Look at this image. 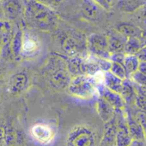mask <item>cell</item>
Wrapping results in <instances>:
<instances>
[{
  "label": "cell",
  "mask_w": 146,
  "mask_h": 146,
  "mask_svg": "<svg viewBox=\"0 0 146 146\" xmlns=\"http://www.w3.org/2000/svg\"><path fill=\"white\" fill-rule=\"evenodd\" d=\"M5 141V128L0 125V146L4 145Z\"/></svg>",
  "instance_id": "29"
},
{
  "label": "cell",
  "mask_w": 146,
  "mask_h": 146,
  "mask_svg": "<svg viewBox=\"0 0 146 146\" xmlns=\"http://www.w3.org/2000/svg\"><path fill=\"white\" fill-rule=\"evenodd\" d=\"M125 56H126V54H125L124 52L113 53V54H110L109 60H110L111 62H119V63L123 64Z\"/></svg>",
  "instance_id": "25"
},
{
  "label": "cell",
  "mask_w": 146,
  "mask_h": 146,
  "mask_svg": "<svg viewBox=\"0 0 146 146\" xmlns=\"http://www.w3.org/2000/svg\"><path fill=\"white\" fill-rule=\"evenodd\" d=\"M117 31L120 32L121 34L126 36V38H142L143 36V30L136 26H133L132 24H126L122 23L120 24L117 27Z\"/></svg>",
  "instance_id": "16"
},
{
  "label": "cell",
  "mask_w": 146,
  "mask_h": 146,
  "mask_svg": "<svg viewBox=\"0 0 146 146\" xmlns=\"http://www.w3.org/2000/svg\"><path fill=\"white\" fill-rule=\"evenodd\" d=\"M101 97L103 98L113 108H121L124 105V99L121 95L108 89L104 85L98 87Z\"/></svg>",
  "instance_id": "12"
},
{
  "label": "cell",
  "mask_w": 146,
  "mask_h": 146,
  "mask_svg": "<svg viewBox=\"0 0 146 146\" xmlns=\"http://www.w3.org/2000/svg\"><path fill=\"white\" fill-rule=\"evenodd\" d=\"M30 134L34 141L40 145L50 144L55 136L54 130L47 124L36 123L30 128Z\"/></svg>",
  "instance_id": "6"
},
{
  "label": "cell",
  "mask_w": 146,
  "mask_h": 146,
  "mask_svg": "<svg viewBox=\"0 0 146 146\" xmlns=\"http://www.w3.org/2000/svg\"><path fill=\"white\" fill-rule=\"evenodd\" d=\"M49 82L56 88L68 86L71 81V74L68 71L66 62L59 57L52 58L48 62Z\"/></svg>",
  "instance_id": "3"
},
{
  "label": "cell",
  "mask_w": 146,
  "mask_h": 146,
  "mask_svg": "<svg viewBox=\"0 0 146 146\" xmlns=\"http://www.w3.org/2000/svg\"><path fill=\"white\" fill-rule=\"evenodd\" d=\"M139 64V61L138 60V58L136 57L135 55H126V54L124 62H123V66H124L125 70H126V79L127 78L130 79L132 74L138 70Z\"/></svg>",
  "instance_id": "18"
},
{
  "label": "cell",
  "mask_w": 146,
  "mask_h": 146,
  "mask_svg": "<svg viewBox=\"0 0 146 146\" xmlns=\"http://www.w3.org/2000/svg\"><path fill=\"white\" fill-rule=\"evenodd\" d=\"M28 77L25 73H16L10 77L8 83V88L11 93L18 94L28 88Z\"/></svg>",
  "instance_id": "11"
},
{
  "label": "cell",
  "mask_w": 146,
  "mask_h": 146,
  "mask_svg": "<svg viewBox=\"0 0 146 146\" xmlns=\"http://www.w3.org/2000/svg\"><path fill=\"white\" fill-rule=\"evenodd\" d=\"M87 49L94 56L109 59L110 53L108 49V38L106 34H90L87 38Z\"/></svg>",
  "instance_id": "4"
},
{
  "label": "cell",
  "mask_w": 146,
  "mask_h": 146,
  "mask_svg": "<svg viewBox=\"0 0 146 146\" xmlns=\"http://www.w3.org/2000/svg\"><path fill=\"white\" fill-rule=\"evenodd\" d=\"M135 103L141 110L146 112V95L138 94L135 98Z\"/></svg>",
  "instance_id": "24"
},
{
  "label": "cell",
  "mask_w": 146,
  "mask_h": 146,
  "mask_svg": "<svg viewBox=\"0 0 146 146\" xmlns=\"http://www.w3.org/2000/svg\"><path fill=\"white\" fill-rule=\"evenodd\" d=\"M109 71L114 74L116 77L121 79V80H126V70L125 68L123 66V64L116 62H111V67Z\"/></svg>",
  "instance_id": "21"
},
{
  "label": "cell",
  "mask_w": 146,
  "mask_h": 146,
  "mask_svg": "<svg viewBox=\"0 0 146 146\" xmlns=\"http://www.w3.org/2000/svg\"><path fill=\"white\" fill-rule=\"evenodd\" d=\"M144 45H146V33H143V36H142V38H141Z\"/></svg>",
  "instance_id": "33"
},
{
  "label": "cell",
  "mask_w": 146,
  "mask_h": 146,
  "mask_svg": "<svg viewBox=\"0 0 146 146\" xmlns=\"http://www.w3.org/2000/svg\"><path fill=\"white\" fill-rule=\"evenodd\" d=\"M138 70L143 73L144 74H146V62H139Z\"/></svg>",
  "instance_id": "30"
},
{
  "label": "cell",
  "mask_w": 146,
  "mask_h": 146,
  "mask_svg": "<svg viewBox=\"0 0 146 146\" xmlns=\"http://www.w3.org/2000/svg\"><path fill=\"white\" fill-rule=\"evenodd\" d=\"M68 90L71 96L80 99L92 98L98 92L92 75H77L71 80Z\"/></svg>",
  "instance_id": "2"
},
{
  "label": "cell",
  "mask_w": 146,
  "mask_h": 146,
  "mask_svg": "<svg viewBox=\"0 0 146 146\" xmlns=\"http://www.w3.org/2000/svg\"><path fill=\"white\" fill-rule=\"evenodd\" d=\"M143 46L144 44L140 38H127L124 48V53L126 55H135Z\"/></svg>",
  "instance_id": "19"
},
{
  "label": "cell",
  "mask_w": 146,
  "mask_h": 146,
  "mask_svg": "<svg viewBox=\"0 0 146 146\" xmlns=\"http://www.w3.org/2000/svg\"><path fill=\"white\" fill-rule=\"evenodd\" d=\"M108 38V49L110 54L124 52L125 44L127 38L121 34L120 32L112 31L108 34H107Z\"/></svg>",
  "instance_id": "10"
},
{
  "label": "cell",
  "mask_w": 146,
  "mask_h": 146,
  "mask_svg": "<svg viewBox=\"0 0 146 146\" xmlns=\"http://www.w3.org/2000/svg\"><path fill=\"white\" fill-rule=\"evenodd\" d=\"M36 1H38L39 3H40L44 5H46L52 9L58 7L64 2V0H36Z\"/></svg>",
  "instance_id": "26"
},
{
  "label": "cell",
  "mask_w": 146,
  "mask_h": 146,
  "mask_svg": "<svg viewBox=\"0 0 146 146\" xmlns=\"http://www.w3.org/2000/svg\"><path fill=\"white\" fill-rule=\"evenodd\" d=\"M113 107L103 98H100L97 103V110L104 121H108L113 116Z\"/></svg>",
  "instance_id": "17"
},
{
  "label": "cell",
  "mask_w": 146,
  "mask_h": 146,
  "mask_svg": "<svg viewBox=\"0 0 146 146\" xmlns=\"http://www.w3.org/2000/svg\"><path fill=\"white\" fill-rule=\"evenodd\" d=\"M104 86L108 89L120 94L123 88V80L116 77L110 71H107L104 73Z\"/></svg>",
  "instance_id": "14"
},
{
  "label": "cell",
  "mask_w": 146,
  "mask_h": 146,
  "mask_svg": "<svg viewBox=\"0 0 146 146\" xmlns=\"http://www.w3.org/2000/svg\"><path fill=\"white\" fill-rule=\"evenodd\" d=\"M130 79L138 86H145L146 87V74H144L140 71L137 70L135 73L132 74Z\"/></svg>",
  "instance_id": "23"
},
{
  "label": "cell",
  "mask_w": 146,
  "mask_h": 146,
  "mask_svg": "<svg viewBox=\"0 0 146 146\" xmlns=\"http://www.w3.org/2000/svg\"><path fill=\"white\" fill-rule=\"evenodd\" d=\"M3 42H2V39L0 38V55H1V51H2V49H3Z\"/></svg>",
  "instance_id": "34"
},
{
  "label": "cell",
  "mask_w": 146,
  "mask_h": 146,
  "mask_svg": "<svg viewBox=\"0 0 146 146\" xmlns=\"http://www.w3.org/2000/svg\"><path fill=\"white\" fill-rule=\"evenodd\" d=\"M24 16L33 27L41 31L52 30L58 21L54 10L36 0H23Z\"/></svg>",
  "instance_id": "1"
},
{
  "label": "cell",
  "mask_w": 146,
  "mask_h": 146,
  "mask_svg": "<svg viewBox=\"0 0 146 146\" xmlns=\"http://www.w3.org/2000/svg\"><path fill=\"white\" fill-rule=\"evenodd\" d=\"M23 39V31L21 28H17L13 34V37L9 43V48L14 57H18L22 53Z\"/></svg>",
  "instance_id": "15"
},
{
  "label": "cell",
  "mask_w": 146,
  "mask_h": 146,
  "mask_svg": "<svg viewBox=\"0 0 146 146\" xmlns=\"http://www.w3.org/2000/svg\"><path fill=\"white\" fill-rule=\"evenodd\" d=\"M129 146H145V145H144V144H143L140 140H137V139L133 140V141H132L131 145H130Z\"/></svg>",
  "instance_id": "31"
},
{
  "label": "cell",
  "mask_w": 146,
  "mask_h": 146,
  "mask_svg": "<svg viewBox=\"0 0 146 146\" xmlns=\"http://www.w3.org/2000/svg\"><path fill=\"white\" fill-rule=\"evenodd\" d=\"M136 57L139 62H146V45H144L136 54Z\"/></svg>",
  "instance_id": "27"
},
{
  "label": "cell",
  "mask_w": 146,
  "mask_h": 146,
  "mask_svg": "<svg viewBox=\"0 0 146 146\" xmlns=\"http://www.w3.org/2000/svg\"><path fill=\"white\" fill-rule=\"evenodd\" d=\"M1 3L6 20L14 21L24 15L23 0H3Z\"/></svg>",
  "instance_id": "7"
},
{
  "label": "cell",
  "mask_w": 146,
  "mask_h": 146,
  "mask_svg": "<svg viewBox=\"0 0 146 146\" xmlns=\"http://www.w3.org/2000/svg\"><path fill=\"white\" fill-rule=\"evenodd\" d=\"M133 141V139L129 133L126 130H120L115 138L116 146H129Z\"/></svg>",
  "instance_id": "20"
},
{
  "label": "cell",
  "mask_w": 146,
  "mask_h": 146,
  "mask_svg": "<svg viewBox=\"0 0 146 146\" xmlns=\"http://www.w3.org/2000/svg\"><path fill=\"white\" fill-rule=\"evenodd\" d=\"M92 1L95 2L96 4H98L100 7H102V9H109V8L111 6L108 0H92Z\"/></svg>",
  "instance_id": "28"
},
{
  "label": "cell",
  "mask_w": 146,
  "mask_h": 146,
  "mask_svg": "<svg viewBox=\"0 0 146 146\" xmlns=\"http://www.w3.org/2000/svg\"><path fill=\"white\" fill-rule=\"evenodd\" d=\"M4 18V14H3V6H2V3L0 1V20H3Z\"/></svg>",
  "instance_id": "32"
},
{
  "label": "cell",
  "mask_w": 146,
  "mask_h": 146,
  "mask_svg": "<svg viewBox=\"0 0 146 146\" xmlns=\"http://www.w3.org/2000/svg\"><path fill=\"white\" fill-rule=\"evenodd\" d=\"M95 144L94 133L85 127H76L67 138V146H95Z\"/></svg>",
  "instance_id": "5"
},
{
  "label": "cell",
  "mask_w": 146,
  "mask_h": 146,
  "mask_svg": "<svg viewBox=\"0 0 146 146\" xmlns=\"http://www.w3.org/2000/svg\"><path fill=\"white\" fill-rule=\"evenodd\" d=\"M99 5L92 0H83L81 4V13L83 18L88 21H94L99 15Z\"/></svg>",
  "instance_id": "13"
},
{
  "label": "cell",
  "mask_w": 146,
  "mask_h": 146,
  "mask_svg": "<svg viewBox=\"0 0 146 146\" xmlns=\"http://www.w3.org/2000/svg\"><path fill=\"white\" fill-rule=\"evenodd\" d=\"M146 0H122L120 1L121 8L126 11H132L140 5H143Z\"/></svg>",
  "instance_id": "22"
},
{
  "label": "cell",
  "mask_w": 146,
  "mask_h": 146,
  "mask_svg": "<svg viewBox=\"0 0 146 146\" xmlns=\"http://www.w3.org/2000/svg\"><path fill=\"white\" fill-rule=\"evenodd\" d=\"M0 1H3V0H0Z\"/></svg>",
  "instance_id": "35"
},
{
  "label": "cell",
  "mask_w": 146,
  "mask_h": 146,
  "mask_svg": "<svg viewBox=\"0 0 146 146\" xmlns=\"http://www.w3.org/2000/svg\"><path fill=\"white\" fill-rule=\"evenodd\" d=\"M63 48L65 52L71 56H77L83 51V48H87V38H83L82 35L72 34L68 36L64 43Z\"/></svg>",
  "instance_id": "8"
},
{
  "label": "cell",
  "mask_w": 146,
  "mask_h": 146,
  "mask_svg": "<svg viewBox=\"0 0 146 146\" xmlns=\"http://www.w3.org/2000/svg\"><path fill=\"white\" fill-rule=\"evenodd\" d=\"M40 41L34 34L27 31L23 32V39H22L21 56H34L40 50Z\"/></svg>",
  "instance_id": "9"
}]
</instances>
